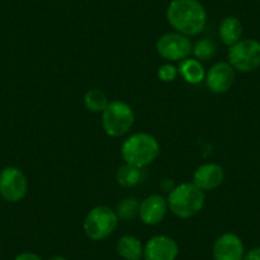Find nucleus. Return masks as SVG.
Segmentation results:
<instances>
[{
    "label": "nucleus",
    "mask_w": 260,
    "mask_h": 260,
    "mask_svg": "<svg viewBox=\"0 0 260 260\" xmlns=\"http://www.w3.org/2000/svg\"><path fill=\"white\" fill-rule=\"evenodd\" d=\"M179 74L189 84H199L206 78L203 65L197 59H184L179 65Z\"/></svg>",
    "instance_id": "2eb2a0df"
},
{
    "label": "nucleus",
    "mask_w": 260,
    "mask_h": 260,
    "mask_svg": "<svg viewBox=\"0 0 260 260\" xmlns=\"http://www.w3.org/2000/svg\"><path fill=\"white\" fill-rule=\"evenodd\" d=\"M119 224L116 212L107 206H99L89 211L83 222L84 234L93 241H101L114 234Z\"/></svg>",
    "instance_id": "39448f33"
},
{
    "label": "nucleus",
    "mask_w": 260,
    "mask_h": 260,
    "mask_svg": "<svg viewBox=\"0 0 260 260\" xmlns=\"http://www.w3.org/2000/svg\"><path fill=\"white\" fill-rule=\"evenodd\" d=\"M14 260H42V257L35 252H22V254L17 255Z\"/></svg>",
    "instance_id": "5701e85b"
},
{
    "label": "nucleus",
    "mask_w": 260,
    "mask_h": 260,
    "mask_svg": "<svg viewBox=\"0 0 260 260\" xmlns=\"http://www.w3.org/2000/svg\"><path fill=\"white\" fill-rule=\"evenodd\" d=\"M156 50L159 56L169 61H180L192 54V44L190 39L179 32H170L158 39Z\"/></svg>",
    "instance_id": "6e6552de"
},
{
    "label": "nucleus",
    "mask_w": 260,
    "mask_h": 260,
    "mask_svg": "<svg viewBox=\"0 0 260 260\" xmlns=\"http://www.w3.org/2000/svg\"><path fill=\"white\" fill-rule=\"evenodd\" d=\"M212 255L214 260H242L245 255L244 242L236 234L226 232L214 241Z\"/></svg>",
    "instance_id": "9d476101"
},
{
    "label": "nucleus",
    "mask_w": 260,
    "mask_h": 260,
    "mask_svg": "<svg viewBox=\"0 0 260 260\" xmlns=\"http://www.w3.org/2000/svg\"><path fill=\"white\" fill-rule=\"evenodd\" d=\"M224 180V170L218 164H204L197 169L192 176V184L199 189L206 190L217 189Z\"/></svg>",
    "instance_id": "ddd939ff"
},
{
    "label": "nucleus",
    "mask_w": 260,
    "mask_h": 260,
    "mask_svg": "<svg viewBox=\"0 0 260 260\" xmlns=\"http://www.w3.org/2000/svg\"><path fill=\"white\" fill-rule=\"evenodd\" d=\"M139 201L137 198H126L117 206L116 214L119 219H132L139 213Z\"/></svg>",
    "instance_id": "aec40b11"
},
{
    "label": "nucleus",
    "mask_w": 260,
    "mask_h": 260,
    "mask_svg": "<svg viewBox=\"0 0 260 260\" xmlns=\"http://www.w3.org/2000/svg\"><path fill=\"white\" fill-rule=\"evenodd\" d=\"M166 16L175 31L187 37L197 36L206 28L207 12L198 0H172Z\"/></svg>",
    "instance_id": "f257e3e1"
},
{
    "label": "nucleus",
    "mask_w": 260,
    "mask_h": 260,
    "mask_svg": "<svg viewBox=\"0 0 260 260\" xmlns=\"http://www.w3.org/2000/svg\"><path fill=\"white\" fill-rule=\"evenodd\" d=\"M28 192V180L17 167H6L0 172V197L9 203H18Z\"/></svg>",
    "instance_id": "0eeeda50"
},
{
    "label": "nucleus",
    "mask_w": 260,
    "mask_h": 260,
    "mask_svg": "<svg viewBox=\"0 0 260 260\" xmlns=\"http://www.w3.org/2000/svg\"><path fill=\"white\" fill-rule=\"evenodd\" d=\"M179 256V245L172 237L157 235L151 237L144 245V260H176Z\"/></svg>",
    "instance_id": "1a4fd4ad"
},
{
    "label": "nucleus",
    "mask_w": 260,
    "mask_h": 260,
    "mask_svg": "<svg viewBox=\"0 0 260 260\" xmlns=\"http://www.w3.org/2000/svg\"><path fill=\"white\" fill-rule=\"evenodd\" d=\"M116 251L124 260H141L143 257L144 246L136 236L124 235L117 241Z\"/></svg>",
    "instance_id": "4468645a"
},
{
    "label": "nucleus",
    "mask_w": 260,
    "mask_h": 260,
    "mask_svg": "<svg viewBox=\"0 0 260 260\" xmlns=\"http://www.w3.org/2000/svg\"><path fill=\"white\" fill-rule=\"evenodd\" d=\"M47 260H68V259H67V257H64V256H60V255H54V256L49 257Z\"/></svg>",
    "instance_id": "b1692460"
},
{
    "label": "nucleus",
    "mask_w": 260,
    "mask_h": 260,
    "mask_svg": "<svg viewBox=\"0 0 260 260\" xmlns=\"http://www.w3.org/2000/svg\"><path fill=\"white\" fill-rule=\"evenodd\" d=\"M177 74H179V69L176 67H174L172 64H164L161 65L157 71V76L165 83H169L176 79Z\"/></svg>",
    "instance_id": "412c9836"
},
{
    "label": "nucleus",
    "mask_w": 260,
    "mask_h": 260,
    "mask_svg": "<svg viewBox=\"0 0 260 260\" xmlns=\"http://www.w3.org/2000/svg\"><path fill=\"white\" fill-rule=\"evenodd\" d=\"M158 154V141L148 133L133 134L121 146V156L125 164L138 169H144L151 165Z\"/></svg>",
    "instance_id": "7ed1b4c3"
},
{
    "label": "nucleus",
    "mask_w": 260,
    "mask_h": 260,
    "mask_svg": "<svg viewBox=\"0 0 260 260\" xmlns=\"http://www.w3.org/2000/svg\"><path fill=\"white\" fill-rule=\"evenodd\" d=\"M143 179V172L142 169H138L132 165H122L119 167L116 172V181L117 184L121 185L122 187H133L141 182Z\"/></svg>",
    "instance_id": "f3484780"
},
{
    "label": "nucleus",
    "mask_w": 260,
    "mask_h": 260,
    "mask_svg": "<svg viewBox=\"0 0 260 260\" xmlns=\"http://www.w3.org/2000/svg\"><path fill=\"white\" fill-rule=\"evenodd\" d=\"M84 106L91 112H104L107 105L110 104L109 99L101 89H89L84 94Z\"/></svg>",
    "instance_id": "a211bd4d"
},
{
    "label": "nucleus",
    "mask_w": 260,
    "mask_h": 260,
    "mask_svg": "<svg viewBox=\"0 0 260 260\" xmlns=\"http://www.w3.org/2000/svg\"><path fill=\"white\" fill-rule=\"evenodd\" d=\"M169 209L167 201L158 194L149 195L139 206V218L147 226L158 224L165 218Z\"/></svg>",
    "instance_id": "f8f14e48"
},
{
    "label": "nucleus",
    "mask_w": 260,
    "mask_h": 260,
    "mask_svg": "<svg viewBox=\"0 0 260 260\" xmlns=\"http://www.w3.org/2000/svg\"><path fill=\"white\" fill-rule=\"evenodd\" d=\"M242 23L236 17H227L219 24V37L227 46H232L241 40Z\"/></svg>",
    "instance_id": "dca6fc26"
},
{
    "label": "nucleus",
    "mask_w": 260,
    "mask_h": 260,
    "mask_svg": "<svg viewBox=\"0 0 260 260\" xmlns=\"http://www.w3.org/2000/svg\"><path fill=\"white\" fill-rule=\"evenodd\" d=\"M242 260H260V247H254V249L245 252Z\"/></svg>",
    "instance_id": "4be33fe9"
},
{
    "label": "nucleus",
    "mask_w": 260,
    "mask_h": 260,
    "mask_svg": "<svg viewBox=\"0 0 260 260\" xmlns=\"http://www.w3.org/2000/svg\"><path fill=\"white\" fill-rule=\"evenodd\" d=\"M192 54L199 61H207L217 54V45L211 39H201L192 45Z\"/></svg>",
    "instance_id": "6ab92c4d"
},
{
    "label": "nucleus",
    "mask_w": 260,
    "mask_h": 260,
    "mask_svg": "<svg viewBox=\"0 0 260 260\" xmlns=\"http://www.w3.org/2000/svg\"><path fill=\"white\" fill-rule=\"evenodd\" d=\"M229 64L241 73H251L260 67V42L256 40H240L230 46Z\"/></svg>",
    "instance_id": "423d86ee"
},
{
    "label": "nucleus",
    "mask_w": 260,
    "mask_h": 260,
    "mask_svg": "<svg viewBox=\"0 0 260 260\" xmlns=\"http://www.w3.org/2000/svg\"><path fill=\"white\" fill-rule=\"evenodd\" d=\"M134 120L136 116L133 109L120 100L110 102L102 112V126L105 133L112 138L125 136L133 127Z\"/></svg>",
    "instance_id": "20e7f679"
},
{
    "label": "nucleus",
    "mask_w": 260,
    "mask_h": 260,
    "mask_svg": "<svg viewBox=\"0 0 260 260\" xmlns=\"http://www.w3.org/2000/svg\"><path fill=\"white\" fill-rule=\"evenodd\" d=\"M235 72L236 71L229 62H216L206 76V83L209 91L217 94L226 93L235 83Z\"/></svg>",
    "instance_id": "9b49d317"
},
{
    "label": "nucleus",
    "mask_w": 260,
    "mask_h": 260,
    "mask_svg": "<svg viewBox=\"0 0 260 260\" xmlns=\"http://www.w3.org/2000/svg\"><path fill=\"white\" fill-rule=\"evenodd\" d=\"M167 204L170 211L179 218H191L203 209L206 194L192 182H182L171 190Z\"/></svg>",
    "instance_id": "f03ea898"
}]
</instances>
